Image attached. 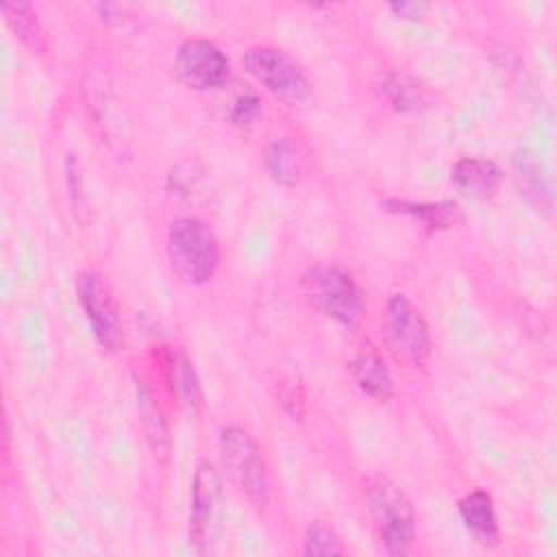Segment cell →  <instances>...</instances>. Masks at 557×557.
<instances>
[{"mask_svg": "<svg viewBox=\"0 0 557 557\" xmlns=\"http://www.w3.org/2000/svg\"><path fill=\"white\" fill-rule=\"evenodd\" d=\"M368 511L381 544L389 555H407L416 540V511L407 492L385 474H374L363 485Z\"/></svg>", "mask_w": 557, "mask_h": 557, "instance_id": "obj_1", "label": "cell"}, {"mask_svg": "<svg viewBox=\"0 0 557 557\" xmlns=\"http://www.w3.org/2000/svg\"><path fill=\"white\" fill-rule=\"evenodd\" d=\"M165 250L176 276L191 285L211 281L220 268L218 237L198 218H176L168 228Z\"/></svg>", "mask_w": 557, "mask_h": 557, "instance_id": "obj_2", "label": "cell"}, {"mask_svg": "<svg viewBox=\"0 0 557 557\" xmlns=\"http://www.w3.org/2000/svg\"><path fill=\"white\" fill-rule=\"evenodd\" d=\"M300 289L309 307L346 329L361 324L366 305L355 278L335 265H311L300 276Z\"/></svg>", "mask_w": 557, "mask_h": 557, "instance_id": "obj_3", "label": "cell"}, {"mask_svg": "<svg viewBox=\"0 0 557 557\" xmlns=\"http://www.w3.org/2000/svg\"><path fill=\"white\" fill-rule=\"evenodd\" d=\"M218 450L222 468L235 487L257 509L268 505V472L257 440L242 426L228 424L220 431Z\"/></svg>", "mask_w": 557, "mask_h": 557, "instance_id": "obj_4", "label": "cell"}, {"mask_svg": "<svg viewBox=\"0 0 557 557\" xmlns=\"http://www.w3.org/2000/svg\"><path fill=\"white\" fill-rule=\"evenodd\" d=\"M246 72L274 96L300 104L311 96V81L302 65L281 48L255 46L242 57Z\"/></svg>", "mask_w": 557, "mask_h": 557, "instance_id": "obj_5", "label": "cell"}, {"mask_svg": "<svg viewBox=\"0 0 557 557\" xmlns=\"http://www.w3.org/2000/svg\"><path fill=\"white\" fill-rule=\"evenodd\" d=\"M385 342L398 361L424 368L431 357V333L420 309L405 296L392 294L385 305Z\"/></svg>", "mask_w": 557, "mask_h": 557, "instance_id": "obj_6", "label": "cell"}, {"mask_svg": "<svg viewBox=\"0 0 557 557\" xmlns=\"http://www.w3.org/2000/svg\"><path fill=\"white\" fill-rule=\"evenodd\" d=\"M76 294L98 344L107 352H122L126 346L124 322L107 278L94 270H83L76 276Z\"/></svg>", "mask_w": 557, "mask_h": 557, "instance_id": "obj_7", "label": "cell"}, {"mask_svg": "<svg viewBox=\"0 0 557 557\" xmlns=\"http://www.w3.org/2000/svg\"><path fill=\"white\" fill-rule=\"evenodd\" d=\"M222 476L207 459H198L191 479L189 540L198 553H209L220 531L222 518Z\"/></svg>", "mask_w": 557, "mask_h": 557, "instance_id": "obj_8", "label": "cell"}, {"mask_svg": "<svg viewBox=\"0 0 557 557\" xmlns=\"http://www.w3.org/2000/svg\"><path fill=\"white\" fill-rule=\"evenodd\" d=\"M174 74L196 91L222 87L231 76L228 57L209 39H185L174 57Z\"/></svg>", "mask_w": 557, "mask_h": 557, "instance_id": "obj_9", "label": "cell"}, {"mask_svg": "<svg viewBox=\"0 0 557 557\" xmlns=\"http://www.w3.org/2000/svg\"><path fill=\"white\" fill-rule=\"evenodd\" d=\"M159 368L165 387L178 409L187 416H200L205 407V394L198 372L181 346H163L159 350Z\"/></svg>", "mask_w": 557, "mask_h": 557, "instance_id": "obj_10", "label": "cell"}, {"mask_svg": "<svg viewBox=\"0 0 557 557\" xmlns=\"http://www.w3.org/2000/svg\"><path fill=\"white\" fill-rule=\"evenodd\" d=\"M348 370L357 387L376 403H387L394 396L392 374L379 348L370 339H361L359 344H355L348 359Z\"/></svg>", "mask_w": 557, "mask_h": 557, "instance_id": "obj_11", "label": "cell"}, {"mask_svg": "<svg viewBox=\"0 0 557 557\" xmlns=\"http://www.w3.org/2000/svg\"><path fill=\"white\" fill-rule=\"evenodd\" d=\"M450 183L468 198L485 200L496 194L503 183L500 168L483 157H461L450 170Z\"/></svg>", "mask_w": 557, "mask_h": 557, "instance_id": "obj_12", "label": "cell"}, {"mask_svg": "<svg viewBox=\"0 0 557 557\" xmlns=\"http://www.w3.org/2000/svg\"><path fill=\"white\" fill-rule=\"evenodd\" d=\"M135 400H137V416H139V424L144 429L146 442H148L154 459L161 466H165L170 459V448H172L168 420H165L163 409L157 403L152 389L141 379L135 381Z\"/></svg>", "mask_w": 557, "mask_h": 557, "instance_id": "obj_13", "label": "cell"}, {"mask_svg": "<svg viewBox=\"0 0 557 557\" xmlns=\"http://www.w3.org/2000/svg\"><path fill=\"white\" fill-rule=\"evenodd\" d=\"M463 527L474 535V540L483 546H496L500 531L498 518L494 509L492 494L485 490H472L463 494L457 503Z\"/></svg>", "mask_w": 557, "mask_h": 557, "instance_id": "obj_14", "label": "cell"}, {"mask_svg": "<svg viewBox=\"0 0 557 557\" xmlns=\"http://www.w3.org/2000/svg\"><path fill=\"white\" fill-rule=\"evenodd\" d=\"M381 207L389 213H403L413 220H420L424 228L429 231H444L463 220V211L453 200H440V202H409L398 198H387L381 202Z\"/></svg>", "mask_w": 557, "mask_h": 557, "instance_id": "obj_15", "label": "cell"}, {"mask_svg": "<svg viewBox=\"0 0 557 557\" xmlns=\"http://www.w3.org/2000/svg\"><path fill=\"white\" fill-rule=\"evenodd\" d=\"M263 165L270 178L283 187H294L305 174L302 152L289 137H276L265 146Z\"/></svg>", "mask_w": 557, "mask_h": 557, "instance_id": "obj_16", "label": "cell"}, {"mask_svg": "<svg viewBox=\"0 0 557 557\" xmlns=\"http://www.w3.org/2000/svg\"><path fill=\"white\" fill-rule=\"evenodd\" d=\"M2 13L11 30L17 35V39L35 54H41L46 50V33L41 28L39 15L28 2H4Z\"/></svg>", "mask_w": 557, "mask_h": 557, "instance_id": "obj_17", "label": "cell"}, {"mask_svg": "<svg viewBox=\"0 0 557 557\" xmlns=\"http://www.w3.org/2000/svg\"><path fill=\"white\" fill-rule=\"evenodd\" d=\"M302 553L305 555H344L346 546L333 524H329L324 520H313L305 529Z\"/></svg>", "mask_w": 557, "mask_h": 557, "instance_id": "obj_18", "label": "cell"}, {"mask_svg": "<svg viewBox=\"0 0 557 557\" xmlns=\"http://www.w3.org/2000/svg\"><path fill=\"white\" fill-rule=\"evenodd\" d=\"M381 87L385 98L396 111H413L424 102V94L420 85L405 74H387Z\"/></svg>", "mask_w": 557, "mask_h": 557, "instance_id": "obj_19", "label": "cell"}, {"mask_svg": "<svg viewBox=\"0 0 557 557\" xmlns=\"http://www.w3.org/2000/svg\"><path fill=\"white\" fill-rule=\"evenodd\" d=\"M202 168L196 159H187V161H181L178 165H174L170 170V189L178 196H187L191 194V189L198 187V183L202 181Z\"/></svg>", "mask_w": 557, "mask_h": 557, "instance_id": "obj_20", "label": "cell"}, {"mask_svg": "<svg viewBox=\"0 0 557 557\" xmlns=\"http://www.w3.org/2000/svg\"><path fill=\"white\" fill-rule=\"evenodd\" d=\"M278 400L283 405V409L294 418V420H300L305 416V387L300 385L298 379L289 376V379H283L281 383V392H278Z\"/></svg>", "mask_w": 557, "mask_h": 557, "instance_id": "obj_21", "label": "cell"}, {"mask_svg": "<svg viewBox=\"0 0 557 557\" xmlns=\"http://www.w3.org/2000/svg\"><path fill=\"white\" fill-rule=\"evenodd\" d=\"M65 174H67V189H70V200L74 205V213L78 215L85 202V194H83V170H81V161L76 159L74 152H67L65 159Z\"/></svg>", "mask_w": 557, "mask_h": 557, "instance_id": "obj_22", "label": "cell"}, {"mask_svg": "<svg viewBox=\"0 0 557 557\" xmlns=\"http://www.w3.org/2000/svg\"><path fill=\"white\" fill-rule=\"evenodd\" d=\"M257 113H259V98L252 91L239 94L228 109V117L235 124H248Z\"/></svg>", "mask_w": 557, "mask_h": 557, "instance_id": "obj_23", "label": "cell"}, {"mask_svg": "<svg viewBox=\"0 0 557 557\" xmlns=\"http://www.w3.org/2000/svg\"><path fill=\"white\" fill-rule=\"evenodd\" d=\"M389 11L403 20H420L429 11V4L426 2H392Z\"/></svg>", "mask_w": 557, "mask_h": 557, "instance_id": "obj_24", "label": "cell"}]
</instances>
